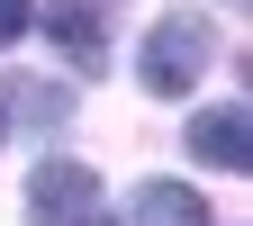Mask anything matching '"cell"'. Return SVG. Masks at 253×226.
Here are the masks:
<instances>
[{
    "mask_svg": "<svg viewBox=\"0 0 253 226\" xmlns=\"http://www.w3.org/2000/svg\"><path fill=\"white\" fill-rule=\"evenodd\" d=\"M0 100H9V127H63L73 118V90H54V82H0Z\"/></svg>",
    "mask_w": 253,
    "mask_h": 226,
    "instance_id": "8992f818",
    "label": "cell"
},
{
    "mask_svg": "<svg viewBox=\"0 0 253 226\" xmlns=\"http://www.w3.org/2000/svg\"><path fill=\"white\" fill-rule=\"evenodd\" d=\"M27 226H109L100 217V172L73 154H45L27 172Z\"/></svg>",
    "mask_w": 253,
    "mask_h": 226,
    "instance_id": "7a4b0ae2",
    "label": "cell"
},
{
    "mask_svg": "<svg viewBox=\"0 0 253 226\" xmlns=\"http://www.w3.org/2000/svg\"><path fill=\"white\" fill-rule=\"evenodd\" d=\"M0 136H9V100H0Z\"/></svg>",
    "mask_w": 253,
    "mask_h": 226,
    "instance_id": "ba28073f",
    "label": "cell"
},
{
    "mask_svg": "<svg viewBox=\"0 0 253 226\" xmlns=\"http://www.w3.org/2000/svg\"><path fill=\"white\" fill-rule=\"evenodd\" d=\"M190 154L217 163V172H253V109H244V100L199 109V118H190Z\"/></svg>",
    "mask_w": 253,
    "mask_h": 226,
    "instance_id": "3957f363",
    "label": "cell"
},
{
    "mask_svg": "<svg viewBox=\"0 0 253 226\" xmlns=\"http://www.w3.org/2000/svg\"><path fill=\"white\" fill-rule=\"evenodd\" d=\"M37 27H45V37L82 63V73H100V63H109V37H100V18H90V0H45Z\"/></svg>",
    "mask_w": 253,
    "mask_h": 226,
    "instance_id": "277c9868",
    "label": "cell"
},
{
    "mask_svg": "<svg viewBox=\"0 0 253 226\" xmlns=\"http://www.w3.org/2000/svg\"><path fill=\"white\" fill-rule=\"evenodd\" d=\"M136 226H208V199L190 181H145L136 190Z\"/></svg>",
    "mask_w": 253,
    "mask_h": 226,
    "instance_id": "5b68a950",
    "label": "cell"
},
{
    "mask_svg": "<svg viewBox=\"0 0 253 226\" xmlns=\"http://www.w3.org/2000/svg\"><path fill=\"white\" fill-rule=\"evenodd\" d=\"M208 63H217V27H208L199 9H181V18H154V37H145V54H136V82L163 90V100H181Z\"/></svg>",
    "mask_w": 253,
    "mask_h": 226,
    "instance_id": "6da1fadb",
    "label": "cell"
},
{
    "mask_svg": "<svg viewBox=\"0 0 253 226\" xmlns=\"http://www.w3.org/2000/svg\"><path fill=\"white\" fill-rule=\"evenodd\" d=\"M27 27H37V0H0V45H18Z\"/></svg>",
    "mask_w": 253,
    "mask_h": 226,
    "instance_id": "52a82bcc",
    "label": "cell"
}]
</instances>
